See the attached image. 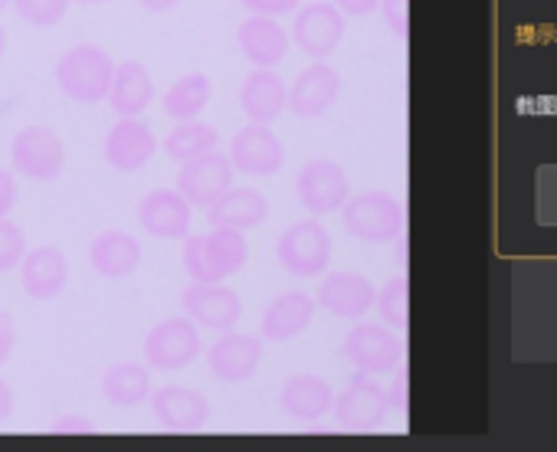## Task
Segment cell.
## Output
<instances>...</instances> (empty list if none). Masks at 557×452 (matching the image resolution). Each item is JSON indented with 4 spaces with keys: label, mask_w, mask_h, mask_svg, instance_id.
Instances as JSON below:
<instances>
[{
    "label": "cell",
    "mask_w": 557,
    "mask_h": 452,
    "mask_svg": "<svg viewBox=\"0 0 557 452\" xmlns=\"http://www.w3.org/2000/svg\"><path fill=\"white\" fill-rule=\"evenodd\" d=\"M249 260V243L239 230L213 226L207 237H190L184 243V269L194 282H223L236 276Z\"/></svg>",
    "instance_id": "6da1fadb"
},
{
    "label": "cell",
    "mask_w": 557,
    "mask_h": 452,
    "mask_svg": "<svg viewBox=\"0 0 557 452\" xmlns=\"http://www.w3.org/2000/svg\"><path fill=\"white\" fill-rule=\"evenodd\" d=\"M115 76V60L96 43H76L57 63V86L70 102L99 105L109 99V86Z\"/></svg>",
    "instance_id": "7a4b0ae2"
},
{
    "label": "cell",
    "mask_w": 557,
    "mask_h": 452,
    "mask_svg": "<svg viewBox=\"0 0 557 452\" xmlns=\"http://www.w3.org/2000/svg\"><path fill=\"white\" fill-rule=\"evenodd\" d=\"M345 230L361 243H394L407 230V213L404 203L387 190H364L358 197H348L342 206Z\"/></svg>",
    "instance_id": "3957f363"
},
{
    "label": "cell",
    "mask_w": 557,
    "mask_h": 452,
    "mask_svg": "<svg viewBox=\"0 0 557 452\" xmlns=\"http://www.w3.org/2000/svg\"><path fill=\"white\" fill-rule=\"evenodd\" d=\"M278 266L296 279H319L332 266V237L319 219H299L275 243Z\"/></svg>",
    "instance_id": "277c9868"
},
{
    "label": "cell",
    "mask_w": 557,
    "mask_h": 452,
    "mask_svg": "<svg viewBox=\"0 0 557 452\" xmlns=\"http://www.w3.org/2000/svg\"><path fill=\"white\" fill-rule=\"evenodd\" d=\"M342 354L348 357V364L361 374H394L404 364V341L394 328H387L384 322H358L345 344Z\"/></svg>",
    "instance_id": "5b68a950"
},
{
    "label": "cell",
    "mask_w": 557,
    "mask_h": 452,
    "mask_svg": "<svg viewBox=\"0 0 557 452\" xmlns=\"http://www.w3.org/2000/svg\"><path fill=\"white\" fill-rule=\"evenodd\" d=\"M11 164L17 174L50 184L66 167V145L50 125H27L11 141Z\"/></svg>",
    "instance_id": "8992f818"
},
{
    "label": "cell",
    "mask_w": 557,
    "mask_h": 452,
    "mask_svg": "<svg viewBox=\"0 0 557 452\" xmlns=\"http://www.w3.org/2000/svg\"><path fill=\"white\" fill-rule=\"evenodd\" d=\"M332 413L338 419L342 429L348 432H374L384 426L387 413H391V400L387 390L374 380V374H355L342 393H335Z\"/></svg>",
    "instance_id": "52a82bcc"
},
{
    "label": "cell",
    "mask_w": 557,
    "mask_h": 452,
    "mask_svg": "<svg viewBox=\"0 0 557 452\" xmlns=\"http://www.w3.org/2000/svg\"><path fill=\"white\" fill-rule=\"evenodd\" d=\"M203 354V341H200V328L184 315V318H168L161 325H154L145 338V361L154 371L174 374L190 367L197 357Z\"/></svg>",
    "instance_id": "ba28073f"
},
{
    "label": "cell",
    "mask_w": 557,
    "mask_h": 452,
    "mask_svg": "<svg viewBox=\"0 0 557 452\" xmlns=\"http://www.w3.org/2000/svg\"><path fill=\"white\" fill-rule=\"evenodd\" d=\"M230 164L236 174L246 177H275L286 167V145L272 131V125L249 122L230 141Z\"/></svg>",
    "instance_id": "9c48e42d"
},
{
    "label": "cell",
    "mask_w": 557,
    "mask_h": 452,
    "mask_svg": "<svg viewBox=\"0 0 557 452\" xmlns=\"http://www.w3.org/2000/svg\"><path fill=\"white\" fill-rule=\"evenodd\" d=\"M262 357H265L262 335H246V331L226 328L207 351V367L220 384H246L259 374Z\"/></svg>",
    "instance_id": "30bf717a"
},
{
    "label": "cell",
    "mask_w": 557,
    "mask_h": 452,
    "mask_svg": "<svg viewBox=\"0 0 557 452\" xmlns=\"http://www.w3.org/2000/svg\"><path fill=\"white\" fill-rule=\"evenodd\" d=\"M345 14L332 4V0H315L296 11L289 40L309 56V60H329L338 43L345 40Z\"/></svg>",
    "instance_id": "8fae6325"
},
{
    "label": "cell",
    "mask_w": 557,
    "mask_h": 452,
    "mask_svg": "<svg viewBox=\"0 0 557 452\" xmlns=\"http://www.w3.org/2000/svg\"><path fill=\"white\" fill-rule=\"evenodd\" d=\"M296 193L302 200V206L312 213V216H329V213H338L348 197H351V180L345 174V167L338 161H329V158H315L309 161L299 177H296Z\"/></svg>",
    "instance_id": "7c38bea8"
},
{
    "label": "cell",
    "mask_w": 557,
    "mask_h": 452,
    "mask_svg": "<svg viewBox=\"0 0 557 452\" xmlns=\"http://www.w3.org/2000/svg\"><path fill=\"white\" fill-rule=\"evenodd\" d=\"M181 305L184 315L203 331H226L243 318V299L226 282H190L181 292Z\"/></svg>",
    "instance_id": "4fadbf2b"
},
{
    "label": "cell",
    "mask_w": 557,
    "mask_h": 452,
    "mask_svg": "<svg viewBox=\"0 0 557 452\" xmlns=\"http://www.w3.org/2000/svg\"><path fill=\"white\" fill-rule=\"evenodd\" d=\"M342 89H345L342 73L329 66L325 60H312V66L296 76L289 99H286V112H293L302 122H319L325 112H332Z\"/></svg>",
    "instance_id": "5bb4252c"
},
{
    "label": "cell",
    "mask_w": 557,
    "mask_h": 452,
    "mask_svg": "<svg viewBox=\"0 0 557 452\" xmlns=\"http://www.w3.org/2000/svg\"><path fill=\"white\" fill-rule=\"evenodd\" d=\"M148 406L161 423V429L168 432H200L210 423V400L194 387H181V384L158 387L151 390Z\"/></svg>",
    "instance_id": "9a60e30c"
},
{
    "label": "cell",
    "mask_w": 557,
    "mask_h": 452,
    "mask_svg": "<svg viewBox=\"0 0 557 452\" xmlns=\"http://www.w3.org/2000/svg\"><path fill=\"white\" fill-rule=\"evenodd\" d=\"M154 151H158V135L141 118H119L109 128L106 145H102L109 167L119 174H135V171L148 167Z\"/></svg>",
    "instance_id": "2e32d148"
},
{
    "label": "cell",
    "mask_w": 557,
    "mask_h": 452,
    "mask_svg": "<svg viewBox=\"0 0 557 452\" xmlns=\"http://www.w3.org/2000/svg\"><path fill=\"white\" fill-rule=\"evenodd\" d=\"M233 164H230V154L223 151H207L194 161H184L181 164V174H177V190L181 197L190 203V206H200L207 210L230 184H233Z\"/></svg>",
    "instance_id": "e0dca14e"
},
{
    "label": "cell",
    "mask_w": 557,
    "mask_h": 452,
    "mask_svg": "<svg viewBox=\"0 0 557 452\" xmlns=\"http://www.w3.org/2000/svg\"><path fill=\"white\" fill-rule=\"evenodd\" d=\"M374 299H377V289L361 273H325L319 282L315 305L335 318L361 322L374 309Z\"/></svg>",
    "instance_id": "ac0fdd59"
},
{
    "label": "cell",
    "mask_w": 557,
    "mask_h": 452,
    "mask_svg": "<svg viewBox=\"0 0 557 452\" xmlns=\"http://www.w3.org/2000/svg\"><path fill=\"white\" fill-rule=\"evenodd\" d=\"M315 296L302 292V289H289L283 296H275L269 302V309L262 312V325H259V335L262 341H296L309 331L312 318H315Z\"/></svg>",
    "instance_id": "d6986e66"
},
{
    "label": "cell",
    "mask_w": 557,
    "mask_h": 452,
    "mask_svg": "<svg viewBox=\"0 0 557 452\" xmlns=\"http://www.w3.org/2000/svg\"><path fill=\"white\" fill-rule=\"evenodd\" d=\"M190 210L194 206L181 197L177 187H161L138 203V223L145 226V234L158 240H187Z\"/></svg>",
    "instance_id": "ffe728a7"
},
{
    "label": "cell",
    "mask_w": 557,
    "mask_h": 452,
    "mask_svg": "<svg viewBox=\"0 0 557 452\" xmlns=\"http://www.w3.org/2000/svg\"><path fill=\"white\" fill-rule=\"evenodd\" d=\"M236 43L243 50V56L249 60V66L256 70H275L289 53V30L278 24L275 17H262V14H249L239 30H236Z\"/></svg>",
    "instance_id": "44dd1931"
},
{
    "label": "cell",
    "mask_w": 557,
    "mask_h": 452,
    "mask_svg": "<svg viewBox=\"0 0 557 452\" xmlns=\"http://www.w3.org/2000/svg\"><path fill=\"white\" fill-rule=\"evenodd\" d=\"M286 99H289V86L275 70L252 66V73L239 86V109L246 122H256V125H272L286 112Z\"/></svg>",
    "instance_id": "7402d4cb"
},
{
    "label": "cell",
    "mask_w": 557,
    "mask_h": 452,
    "mask_svg": "<svg viewBox=\"0 0 557 452\" xmlns=\"http://www.w3.org/2000/svg\"><path fill=\"white\" fill-rule=\"evenodd\" d=\"M66 282H70V263H66L63 250H57V247L27 250V256L21 263V286L34 302L60 299Z\"/></svg>",
    "instance_id": "603a6c76"
},
{
    "label": "cell",
    "mask_w": 557,
    "mask_h": 452,
    "mask_svg": "<svg viewBox=\"0 0 557 452\" xmlns=\"http://www.w3.org/2000/svg\"><path fill=\"white\" fill-rule=\"evenodd\" d=\"M154 102V79L145 63L125 60L115 63V76L109 86V105L119 118H141Z\"/></svg>",
    "instance_id": "cb8c5ba5"
},
{
    "label": "cell",
    "mask_w": 557,
    "mask_h": 452,
    "mask_svg": "<svg viewBox=\"0 0 557 452\" xmlns=\"http://www.w3.org/2000/svg\"><path fill=\"white\" fill-rule=\"evenodd\" d=\"M141 243L125 230H102L89 243V266L102 279H128L141 266Z\"/></svg>",
    "instance_id": "d4e9b609"
},
{
    "label": "cell",
    "mask_w": 557,
    "mask_h": 452,
    "mask_svg": "<svg viewBox=\"0 0 557 452\" xmlns=\"http://www.w3.org/2000/svg\"><path fill=\"white\" fill-rule=\"evenodd\" d=\"M269 216V200L252 190V187H226L210 206H207V219L210 226H230V230H256V226Z\"/></svg>",
    "instance_id": "484cf974"
},
{
    "label": "cell",
    "mask_w": 557,
    "mask_h": 452,
    "mask_svg": "<svg viewBox=\"0 0 557 452\" xmlns=\"http://www.w3.org/2000/svg\"><path fill=\"white\" fill-rule=\"evenodd\" d=\"M332 403H335V390L319 374H296L286 380L283 393H278V406H283L289 416H296L299 423L325 419L332 413Z\"/></svg>",
    "instance_id": "4316f807"
},
{
    "label": "cell",
    "mask_w": 557,
    "mask_h": 452,
    "mask_svg": "<svg viewBox=\"0 0 557 452\" xmlns=\"http://www.w3.org/2000/svg\"><path fill=\"white\" fill-rule=\"evenodd\" d=\"M154 384H151V367L148 364H138V361H122V364H112L106 374H102V397L112 403V406H138V403H148Z\"/></svg>",
    "instance_id": "83f0119b"
},
{
    "label": "cell",
    "mask_w": 557,
    "mask_h": 452,
    "mask_svg": "<svg viewBox=\"0 0 557 452\" xmlns=\"http://www.w3.org/2000/svg\"><path fill=\"white\" fill-rule=\"evenodd\" d=\"M210 96H213V83L207 73H187L181 76L161 99V109L168 118L174 122H194L203 115V109L210 105Z\"/></svg>",
    "instance_id": "f1b7e54d"
},
{
    "label": "cell",
    "mask_w": 557,
    "mask_h": 452,
    "mask_svg": "<svg viewBox=\"0 0 557 452\" xmlns=\"http://www.w3.org/2000/svg\"><path fill=\"white\" fill-rule=\"evenodd\" d=\"M216 145H220L216 128L194 118V122H177V125L168 131V138H164V154H168L171 161L184 164V161H194V158L213 151Z\"/></svg>",
    "instance_id": "f546056e"
},
{
    "label": "cell",
    "mask_w": 557,
    "mask_h": 452,
    "mask_svg": "<svg viewBox=\"0 0 557 452\" xmlns=\"http://www.w3.org/2000/svg\"><path fill=\"white\" fill-rule=\"evenodd\" d=\"M374 309L381 312V322H384L387 328L407 331V325H410V282H407V276L391 279V282L377 292Z\"/></svg>",
    "instance_id": "4dcf8cb0"
},
{
    "label": "cell",
    "mask_w": 557,
    "mask_h": 452,
    "mask_svg": "<svg viewBox=\"0 0 557 452\" xmlns=\"http://www.w3.org/2000/svg\"><path fill=\"white\" fill-rule=\"evenodd\" d=\"M73 0H11V8L17 11L21 21H27L30 27H57L66 21Z\"/></svg>",
    "instance_id": "1f68e13d"
},
{
    "label": "cell",
    "mask_w": 557,
    "mask_h": 452,
    "mask_svg": "<svg viewBox=\"0 0 557 452\" xmlns=\"http://www.w3.org/2000/svg\"><path fill=\"white\" fill-rule=\"evenodd\" d=\"M24 256H27V234L11 216H0V273L21 269Z\"/></svg>",
    "instance_id": "d6a6232c"
},
{
    "label": "cell",
    "mask_w": 557,
    "mask_h": 452,
    "mask_svg": "<svg viewBox=\"0 0 557 452\" xmlns=\"http://www.w3.org/2000/svg\"><path fill=\"white\" fill-rule=\"evenodd\" d=\"M381 14L384 24L391 27V34L404 43L410 37V0H381Z\"/></svg>",
    "instance_id": "836d02e7"
},
{
    "label": "cell",
    "mask_w": 557,
    "mask_h": 452,
    "mask_svg": "<svg viewBox=\"0 0 557 452\" xmlns=\"http://www.w3.org/2000/svg\"><path fill=\"white\" fill-rule=\"evenodd\" d=\"M50 432L53 436H92L96 432V423L83 413H63L50 423Z\"/></svg>",
    "instance_id": "e575fe53"
},
{
    "label": "cell",
    "mask_w": 557,
    "mask_h": 452,
    "mask_svg": "<svg viewBox=\"0 0 557 452\" xmlns=\"http://www.w3.org/2000/svg\"><path fill=\"white\" fill-rule=\"evenodd\" d=\"M239 4L249 11V14H262V17H286V14H296L302 0H239Z\"/></svg>",
    "instance_id": "d590c367"
},
{
    "label": "cell",
    "mask_w": 557,
    "mask_h": 452,
    "mask_svg": "<svg viewBox=\"0 0 557 452\" xmlns=\"http://www.w3.org/2000/svg\"><path fill=\"white\" fill-rule=\"evenodd\" d=\"M17 348V325L11 312H0V367H4L14 357Z\"/></svg>",
    "instance_id": "8d00e7d4"
},
{
    "label": "cell",
    "mask_w": 557,
    "mask_h": 452,
    "mask_svg": "<svg viewBox=\"0 0 557 452\" xmlns=\"http://www.w3.org/2000/svg\"><path fill=\"white\" fill-rule=\"evenodd\" d=\"M397 377H394V384H391V390H387V400H391V410H407L410 406V374H407V367L400 364L397 371H394Z\"/></svg>",
    "instance_id": "74e56055"
},
{
    "label": "cell",
    "mask_w": 557,
    "mask_h": 452,
    "mask_svg": "<svg viewBox=\"0 0 557 452\" xmlns=\"http://www.w3.org/2000/svg\"><path fill=\"white\" fill-rule=\"evenodd\" d=\"M21 200V187H17V177L11 171L0 167V216H11L14 206Z\"/></svg>",
    "instance_id": "f35d334b"
},
{
    "label": "cell",
    "mask_w": 557,
    "mask_h": 452,
    "mask_svg": "<svg viewBox=\"0 0 557 452\" xmlns=\"http://www.w3.org/2000/svg\"><path fill=\"white\" fill-rule=\"evenodd\" d=\"M345 17H371L381 0H332Z\"/></svg>",
    "instance_id": "ab89813d"
},
{
    "label": "cell",
    "mask_w": 557,
    "mask_h": 452,
    "mask_svg": "<svg viewBox=\"0 0 557 452\" xmlns=\"http://www.w3.org/2000/svg\"><path fill=\"white\" fill-rule=\"evenodd\" d=\"M14 406H17V400H14V390H11V384H8L4 377H0V423L14 416Z\"/></svg>",
    "instance_id": "60d3db41"
},
{
    "label": "cell",
    "mask_w": 557,
    "mask_h": 452,
    "mask_svg": "<svg viewBox=\"0 0 557 452\" xmlns=\"http://www.w3.org/2000/svg\"><path fill=\"white\" fill-rule=\"evenodd\" d=\"M138 4L145 11H151V14H168V11H174L181 4V0H138Z\"/></svg>",
    "instance_id": "b9f144b4"
},
{
    "label": "cell",
    "mask_w": 557,
    "mask_h": 452,
    "mask_svg": "<svg viewBox=\"0 0 557 452\" xmlns=\"http://www.w3.org/2000/svg\"><path fill=\"white\" fill-rule=\"evenodd\" d=\"M4 53H8V30L0 27V60H4Z\"/></svg>",
    "instance_id": "7bdbcfd3"
},
{
    "label": "cell",
    "mask_w": 557,
    "mask_h": 452,
    "mask_svg": "<svg viewBox=\"0 0 557 452\" xmlns=\"http://www.w3.org/2000/svg\"><path fill=\"white\" fill-rule=\"evenodd\" d=\"M79 4H109V0H79Z\"/></svg>",
    "instance_id": "ee69618b"
},
{
    "label": "cell",
    "mask_w": 557,
    "mask_h": 452,
    "mask_svg": "<svg viewBox=\"0 0 557 452\" xmlns=\"http://www.w3.org/2000/svg\"><path fill=\"white\" fill-rule=\"evenodd\" d=\"M8 8H11V0H0V14H4Z\"/></svg>",
    "instance_id": "f6af8a7d"
}]
</instances>
